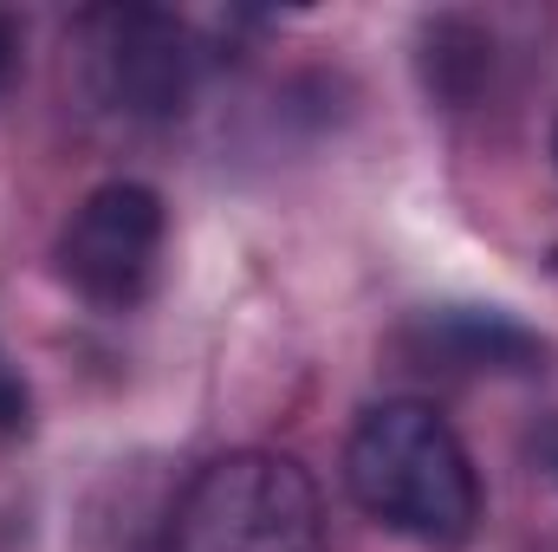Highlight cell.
I'll return each mask as SVG.
<instances>
[{
    "instance_id": "cell-4",
    "label": "cell",
    "mask_w": 558,
    "mask_h": 552,
    "mask_svg": "<svg viewBox=\"0 0 558 552\" xmlns=\"http://www.w3.org/2000/svg\"><path fill=\"white\" fill-rule=\"evenodd\" d=\"M162 241H169V215L162 195L149 182H98L59 228L52 261L59 279L98 305V312H131L149 299V286L162 274Z\"/></svg>"
},
{
    "instance_id": "cell-6",
    "label": "cell",
    "mask_w": 558,
    "mask_h": 552,
    "mask_svg": "<svg viewBox=\"0 0 558 552\" xmlns=\"http://www.w3.org/2000/svg\"><path fill=\"white\" fill-rule=\"evenodd\" d=\"M7 65H13V26L0 20V79H7Z\"/></svg>"
},
{
    "instance_id": "cell-7",
    "label": "cell",
    "mask_w": 558,
    "mask_h": 552,
    "mask_svg": "<svg viewBox=\"0 0 558 552\" xmlns=\"http://www.w3.org/2000/svg\"><path fill=\"white\" fill-rule=\"evenodd\" d=\"M553 156H558V131H553Z\"/></svg>"
},
{
    "instance_id": "cell-5",
    "label": "cell",
    "mask_w": 558,
    "mask_h": 552,
    "mask_svg": "<svg viewBox=\"0 0 558 552\" xmlns=\"http://www.w3.org/2000/svg\"><path fill=\"white\" fill-rule=\"evenodd\" d=\"M26 429V384L0 364V435H20Z\"/></svg>"
},
{
    "instance_id": "cell-3",
    "label": "cell",
    "mask_w": 558,
    "mask_h": 552,
    "mask_svg": "<svg viewBox=\"0 0 558 552\" xmlns=\"http://www.w3.org/2000/svg\"><path fill=\"white\" fill-rule=\"evenodd\" d=\"M85 92L118 118H175L195 92L202 52L175 13L156 7H98L72 26Z\"/></svg>"
},
{
    "instance_id": "cell-1",
    "label": "cell",
    "mask_w": 558,
    "mask_h": 552,
    "mask_svg": "<svg viewBox=\"0 0 558 552\" xmlns=\"http://www.w3.org/2000/svg\"><path fill=\"white\" fill-rule=\"evenodd\" d=\"M344 488L364 520L422 552H461L481 533V475L454 422L416 397H390L357 416L344 442Z\"/></svg>"
},
{
    "instance_id": "cell-2",
    "label": "cell",
    "mask_w": 558,
    "mask_h": 552,
    "mask_svg": "<svg viewBox=\"0 0 558 552\" xmlns=\"http://www.w3.org/2000/svg\"><path fill=\"white\" fill-rule=\"evenodd\" d=\"M169 552H325V501L292 455L234 448L189 481Z\"/></svg>"
}]
</instances>
